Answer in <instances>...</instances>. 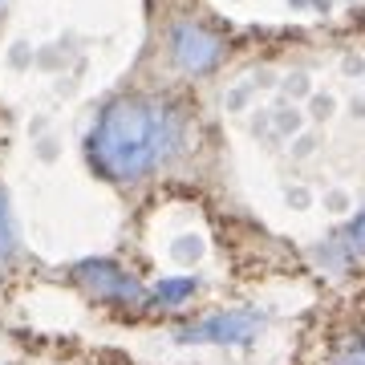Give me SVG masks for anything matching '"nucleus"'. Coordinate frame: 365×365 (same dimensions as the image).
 Returning a JSON list of instances; mask_svg holds the SVG:
<instances>
[{
  "label": "nucleus",
  "mask_w": 365,
  "mask_h": 365,
  "mask_svg": "<svg viewBox=\"0 0 365 365\" xmlns=\"http://www.w3.org/2000/svg\"><path fill=\"white\" fill-rule=\"evenodd\" d=\"M182 143V118L150 98H122L98 118L93 130V163L110 179H143L163 167Z\"/></svg>",
  "instance_id": "1"
},
{
  "label": "nucleus",
  "mask_w": 365,
  "mask_h": 365,
  "mask_svg": "<svg viewBox=\"0 0 365 365\" xmlns=\"http://www.w3.org/2000/svg\"><path fill=\"white\" fill-rule=\"evenodd\" d=\"M260 329V313H248V309H235V313H220L207 317L199 325L182 329V341H215V345H244V341L256 337Z\"/></svg>",
  "instance_id": "2"
},
{
  "label": "nucleus",
  "mask_w": 365,
  "mask_h": 365,
  "mask_svg": "<svg viewBox=\"0 0 365 365\" xmlns=\"http://www.w3.org/2000/svg\"><path fill=\"white\" fill-rule=\"evenodd\" d=\"M170 49H175V61H179L182 69H211L215 57H220V41L199 25H175Z\"/></svg>",
  "instance_id": "3"
},
{
  "label": "nucleus",
  "mask_w": 365,
  "mask_h": 365,
  "mask_svg": "<svg viewBox=\"0 0 365 365\" xmlns=\"http://www.w3.org/2000/svg\"><path fill=\"white\" fill-rule=\"evenodd\" d=\"M78 276H81V280H90L93 292H102V297H118V300H134V297H138L134 276L118 272L114 264H106V260H86V264H78Z\"/></svg>",
  "instance_id": "4"
},
{
  "label": "nucleus",
  "mask_w": 365,
  "mask_h": 365,
  "mask_svg": "<svg viewBox=\"0 0 365 365\" xmlns=\"http://www.w3.org/2000/svg\"><path fill=\"white\" fill-rule=\"evenodd\" d=\"M337 244L345 248V256H365V211L337 235Z\"/></svg>",
  "instance_id": "5"
},
{
  "label": "nucleus",
  "mask_w": 365,
  "mask_h": 365,
  "mask_svg": "<svg viewBox=\"0 0 365 365\" xmlns=\"http://www.w3.org/2000/svg\"><path fill=\"white\" fill-rule=\"evenodd\" d=\"M195 292V280H163V284L155 288V300H163V304H179V300H187Z\"/></svg>",
  "instance_id": "6"
},
{
  "label": "nucleus",
  "mask_w": 365,
  "mask_h": 365,
  "mask_svg": "<svg viewBox=\"0 0 365 365\" xmlns=\"http://www.w3.org/2000/svg\"><path fill=\"white\" fill-rule=\"evenodd\" d=\"M13 252V223H9V203L0 195V260Z\"/></svg>",
  "instance_id": "7"
},
{
  "label": "nucleus",
  "mask_w": 365,
  "mask_h": 365,
  "mask_svg": "<svg viewBox=\"0 0 365 365\" xmlns=\"http://www.w3.org/2000/svg\"><path fill=\"white\" fill-rule=\"evenodd\" d=\"M341 365H365V341H353L345 357H341Z\"/></svg>",
  "instance_id": "8"
}]
</instances>
